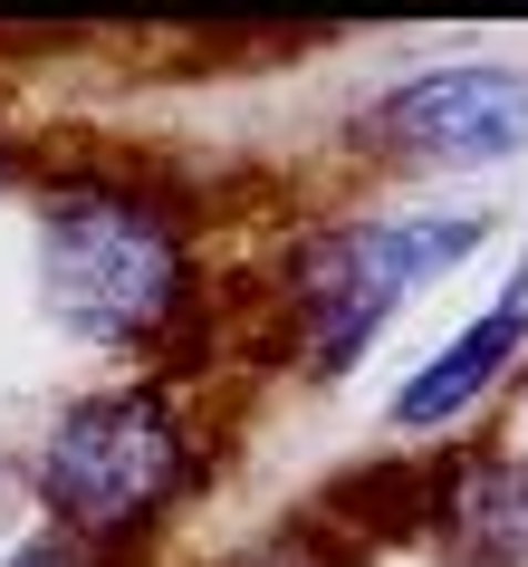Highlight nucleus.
I'll return each instance as SVG.
<instances>
[{"label": "nucleus", "instance_id": "obj_1", "mask_svg": "<svg viewBox=\"0 0 528 567\" xmlns=\"http://www.w3.org/2000/svg\"><path fill=\"white\" fill-rule=\"evenodd\" d=\"M183 231L116 183H68L39 203V299L87 347H145L183 318Z\"/></svg>", "mask_w": 528, "mask_h": 567}, {"label": "nucleus", "instance_id": "obj_2", "mask_svg": "<svg viewBox=\"0 0 528 567\" xmlns=\"http://www.w3.org/2000/svg\"><path fill=\"white\" fill-rule=\"evenodd\" d=\"M30 481H39V509L59 519L68 548H116L193 481V433H183V414L154 385H116V394H87V404H68L49 423Z\"/></svg>", "mask_w": 528, "mask_h": 567}, {"label": "nucleus", "instance_id": "obj_3", "mask_svg": "<svg viewBox=\"0 0 528 567\" xmlns=\"http://www.w3.org/2000/svg\"><path fill=\"white\" fill-rule=\"evenodd\" d=\"M490 240L480 212H413V221H346L298 250V318H308V357L318 375H346L375 328L413 289H433L442 269H462Z\"/></svg>", "mask_w": 528, "mask_h": 567}, {"label": "nucleus", "instance_id": "obj_4", "mask_svg": "<svg viewBox=\"0 0 528 567\" xmlns=\"http://www.w3.org/2000/svg\"><path fill=\"white\" fill-rule=\"evenodd\" d=\"M365 135L404 164H499L528 145V68H423L365 106Z\"/></svg>", "mask_w": 528, "mask_h": 567}, {"label": "nucleus", "instance_id": "obj_5", "mask_svg": "<svg viewBox=\"0 0 528 567\" xmlns=\"http://www.w3.org/2000/svg\"><path fill=\"white\" fill-rule=\"evenodd\" d=\"M519 347H528V260L509 269L499 308H480V318H470V328L452 337V347H442L404 394H394V423H404V433H442V423H462L470 404L519 365Z\"/></svg>", "mask_w": 528, "mask_h": 567}, {"label": "nucleus", "instance_id": "obj_6", "mask_svg": "<svg viewBox=\"0 0 528 567\" xmlns=\"http://www.w3.org/2000/svg\"><path fill=\"white\" fill-rule=\"evenodd\" d=\"M442 529L452 538H499V558H519L528 548V472L509 462H470L462 491H452V509H442Z\"/></svg>", "mask_w": 528, "mask_h": 567}, {"label": "nucleus", "instance_id": "obj_7", "mask_svg": "<svg viewBox=\"0 0 528 567\" xmlns=\"http://www.w3.org/2000/svg\"><path fill=\"white\" fill-rule=\"evenodd\" d=\"M10 567H87V548H68V538H30Z\"/></svg>", "mask_w": 528, "mask_h": 567}]
</instances>
